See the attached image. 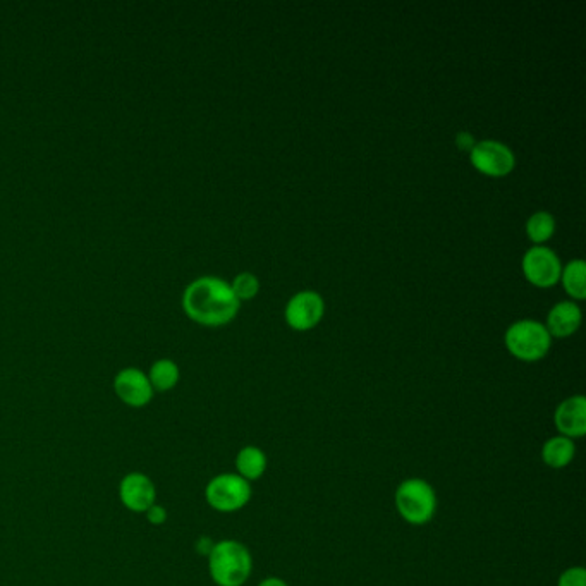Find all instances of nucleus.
I'll return each mask as SVG.
<instances>
[{"instance_id":"1","label":"nucleus","mask_w":586,"mask_h":586,"mask_svg":"<svg viewBox=\"0 0 586 586\" xmlns=\"http://www.w3.org/2000/svg\"><path fill=\"white\" fill-rule=\"evenodd\" d=\"M239 305L231 284L219 277H200L184 291V312L191 320L208 327L229 324L238 315Z\"/></svg>"},{"instance_id":"2","label":"nucleus","mask_w":586,"mask_h":586,"mask_svg":"<svg viewBox=\"0 0 586 586\" xmlns=\"http://www.w3.org/2000/svg\"><path fill=\"white\" fill-rule=\"evenodd\" d=\"M208 573L217 586H243L253 573V556L239 540H219L208 554Z\"/></svg>"},{"instance_id":"3","label":"nucleus","mask_w":586,"mask_h":586,"mask_svg":"<svg viewBox=\"0 0 586 586\" xmlns=\"http://www.w3.org/2000/svg\"><path fill=\"white\" fill-rule=\"evenodd\" d=\"M394 506L403 521L411 526H425L437 514V494L423 478H406L394 492Z\"/></svg>"},{"instance_id":"4","label":"nucleus","mask_w":586,"mask_h":586,"mask_svg":"<svg viewBox=\"0 0 586 586\" xmlns=\"http://www.w3.org/2000/svg\"><path fill=\"white\" fill-rule=\"evenodd\" d=\"M504 344L516 360L535 363L549 355L552 336L545 324L526 318L509 325L504 336Z\"/></svg>"},{"instance_id":"5","label":"nucleus","mask_w":586,"mask_h":586,"mask_svg":"<svg viewBox=\"0 0 586 586\" xmlns=\"http://www.w3.org/2000/svg\"><path fill=\"white\" fill-rule=\"evenodd\" d=\"M251 483L238 473L215 475L205 487V501L214 511L222 514L238 513L251 501Z\"/></svg>"},{"instance_id":"6","label":"nucleus","mask_w":586,"mask_h":586,"mask_svg":"<svg viewBox=\"0 0 586 586\" xmlns=\"http://www.w3.org/2000/svg\"><path fill=\"white\" fill-rule=\"evenodd\" d=\"M470 162L478 172L490 178H504L516 167L513 150L497 140L477 141L470 152Z\"/></svg>"},{"instance_id":"7","label":"nucleus","mask_w":586,"mask_h":586,"mask_svg":"<svg viewBox=\"0 0 586 586\" xmlns=\"http://www.w3.org/2000/svg\"><path fill=\"white\" fill-rule=\"evenodd\" d=\"M521 267L526 281L532 282L533 286L547 289L561 281V258L547 246H533L526 251Z\"/></svg>"},{"instance_id":"8","label":"nucleus","mask_w":586,"mask_h":586,"mask_svg":"<svg viewBox=\"0 0 586 586\" xmlns=\"http://www.w3.org/2000/svg\"><path fill=\"white\" fill-rule=\"evenodd\" d=\"M325 303L324 298L315 291H301V293L294 294L293 298L289 300L286 306V322L291 329L312 330L320 324V320L324 318Z\"/></svg>"},{"instance_id":"9","label":"nucleus","mask_w":586,"mask_h":586,"mask_svg":"<svg viewBox=\"0 0 586 586\" xmlns=\"http://www.w3.org/2000/svg\"><path fill=\"white\" fill-rule=\"evenodd\" d=\"M119 501L131 513H147L157 502L155 483L145 473L131 471L119 483Z\"/></svg>"},{"instance_id":"10","label":"nucleus","mask_w":586,"mask_h":586,"mask_svg":"<svg viewBox=\"0 0 586 586\" xmlns=\"http://www.w3.org/2000/svg\"><path fill=\"white\" fill-rule=\"evenodd\" d=\"M117 397L129 408H145L153 399V387L147 373L138 368H124L114 379Z\"/></svg>"},{"instance_id":"11","label":"nucleus","mask_w":586,"mask_h":586,"mask_svg":"<svg viewBox=\"0 0 586 586\" xmlns=\"http://www.w3.org/2000/svg\"><path fill=\"white\" fill-rule=\"evenodd\" d=\"M557 434L568 439H583L586 435V399L581 394L566 397L554 411Z\"/></svg>"},{"instance_id":"12","label":"nucleus","mask_w":586,"mask_h":586,"mask_svg":"<svg viewBox=\"0 0 586 586\" xmlns=\"http://www.w3.org/2000/svg\"><path fill=\"white\" fill-rule=\"evenodd\" d=\"M580 325V306L573 301H561L552 306L545 327L549 330L550 336L564 339V337L573 336L574 332L580 329Z\"/></svg>"},{"instance_id":"13","label":"nucleus","mask_w":586,"mask_h":586,"mask_svg":"<svg viewBox=\"0 0 586 586\" xmlns=\"http://www.w3.org/2000/svg\"><path fill=\"white\" fill-rule=\"evenodd\" d=\"M540 456L545 466L552 470H564L576 458V440L568 439L564 435H554L545 440Z\"/></svg>"},{"instance_id":"14","label":"nucleus","mask_w":586,"mask_h":586,"mask_svg":"<svg viewBox=\"0 0 586 586\" xmlns=\"http://www.w3.org/2000/svg\"><path fill=\"white\" fill-rule=\"evenodd\" d=\"M236 473L246 482H257L267 473L269 458L263 449L257 446H245L236 454Z\"/></svg>"},{"instance_id":"15","label":"nucleus","mask_w":586,"mask_h":586,"mask_svg":"<svg viewBox=\"0 0 586 586\" xmlns=\"http://www.w3.org/2000/svg\"><path fill=\"white\" fill-rule=\"evenodd\" d=\"M179 379H181V372L178 365L167 358L155 361L148 372V380L152 384L153 391L157 392L172 391L178 385Z\"/></svg>"},{"instance_id":"16","label":"nucleus","mask_w":586,"mask_h":586,"mask_svg":"<svg viewBox=\"0 0 586 586\" xmlns=\"http://www.w3.org/2000/svg\"><path fill=\"white\" fill-rule=\"evenodd\" d=\"M562 286L573 300L581 301L586 298V265L581 258L571 260L562 267Z\"/></svg>"},{"instance_id":"17","label":"nucleus","mask_w":586,"mask_h":586,"mask_svg":"<svg viewBox=\"0 0 586 586\" xmlns=\"http://www.w3.org/2000/svg\"><path fill=\"white\" fill-rule=\"evenodd\" d=\"M556 232V219L549 212H535V214L526 220V236L535 243V246H544Z\"/></svg>"},{"instance_id":"18","label":"nucleus","mask_w":586,"mask_h":586,"mask_svg":"<svg viewBox=\"0 0 586 586\" xmlns=\"http://www.w3.org/2000/svg\"><path fill=\"white\" fill-rule=\"evenodd\" d=\"M231 287L232 293L236 294V298L241 303V301L253 300L257 296L260 291V281H258L257 275L251 274V272H241L234 277Z\"/></svg>"},{"instance_id":"19","label":"nucleus","mask_w":586,"mask_h":586,"mask_svg":"<svg viewBox=\"0 0 586 586\" xmlns=\"http://www.w3.org/2000/svg\"><path fill=\"white\" fill-rule=\"evenodd\" d=\"M557 586H586V569L583 566L564 569L557 580Z\"/></svg>"},{"instance_id":"20","label":"nucleus","mask_w":586,"mask_h":586,"mask_svg":"<svg viewBox=\"0 0 586 586\" xmlns=\"http://www.w3.org/2000/svg\"><path fill=\"white\" fill-rule=\"evenodd\" d=\"M145 514H147L148 523H152L153 526L164 525L165 521H167L165 507L160 506L157 502Z\"/></svg>"},{"instance_id":"21","label":"nucleus","mask_w":586,"mask_h":586,"mask_svg":"<svg viewBox=\"0 0 586 586\" xmlns=\"http://www.w3.org/2000/svg\"><path fill=\"white\" fill-rule=\"evenodd\" d=\"M475 145H477V140H475V136L468 133V131H461V133L456 135V147H458L461 152L470 153Z\"/></svg>"},{"instance_id":"22","label":"nucleus","mask_w":586,"mask_h":586,"mask_svg":"<svg viewBox=\"0 0 586 586\" xmlns=\"http://www.w3.org/2000/svg\"><path fill=\"white\" fill-rule=\"evenodd\" d=\"M215 542H212L210 538L203 537L196 542V550H198V554H202V556L208 557L210 554V550L214 549Z\"/></svg>"},{"instance_id":"23","label":"nucleus","mask_w":586,"mask_h":586,"mask_svg":"<svg viewBox=\"0 0 586 586\" xmlns=\"http://www.w3.org/2000/svg\"><path fill=\"white\" fill-rule=\"evenodd\" d=\"M257 586H289L287 581L282 580L279 576H269V578H263Z\"/></svg>"}]
</instances>
